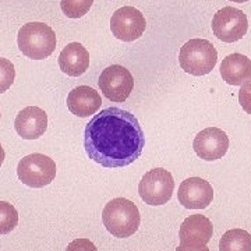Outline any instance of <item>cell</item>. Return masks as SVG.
<instances>
[{
	"label": "cell",
	"mask_w": 251,
	"mask_h": 251,
	"mask_svg": "<svg viewBox=\"0 0 251 251\" xmlns=\"http://www.w3.org/2000/svg\"><path fill=\"white\" fill-rule=\"evenodd\" d=\"M145 147V136L134 114L108 108L94 114L84 131L88 158L103 168H125L137 160Z\"/></svg>",
	"instance_id": "cell-1"
},
{
	"label": "cell",
	"mask_w": 251,
	"mask_h": 251,
	"mask_svg": "<svg viewBox=\"0 0 251 251\" xmlns=\"http://www.w3.org/2000/svg\"><path fill=\"white\" fill-rule=\"evenodd\" d=\"M102 222L110 235L119 239L133 236L140 228V211L137 205L123 197L109 201L102 211Z\"/></svg>",
	"instance_id": "cell-2"
},
{
	"label": "cell",
	"mask_w": 251,
	"mask_h": 251,
	"mask_svg": "<svg viewBox=\"0 0 251 251\" xmlns=\"http://www.w3.org/2000/svg\"><path fill=\"white\" fill-rule=\"evenodd\" d=\"M18 49L30 59L44 60L56 49V34L45 23H28L23 25L17 35Z\"/></svg>",
	"instance_id": "cell-3"
},
{
	"label": "cell",
	"mask_w": 251,
	"mask_h": 251,
	"mask_svg": "<svg viewBox=\"0 0 251 251\" xmlns=\"http://www.w3.org/2000/svg\"><path fill=\"white\" fill-rule=\"evenodd\" d=\"M217 62L218 52L215 46L201 38L187 41L179 52L180 67L186 73L197 77L209 74L217 66Z\"/></svg>",
	"instance_id": "cell-4"
},
{
	"label": "cell",
	"mask_w": 251,
	"mask_h": 251,
	"mask_svg": "<svg viewBox=\"0 0 251 251\" xmlns=\"http://www.w3.org/2000/svg\"><path fill=\"white\" fill-rule=\"evenodd\" d=\"M56 171V163L52 158L44 154H31L18 162L17 176L25 186L42 188L53 182Z\"/></svg>",
	"instance_id": "cell-5"
},
{
	"label": "cell",
	"mask_w": 251,
	"mask_h": 251,
	"mask_svg": "<svg viewBox=\"0 0 251 251\" xmlns=\"http://www.w3.org/2000/svg\"><path fill=\"white\" fill-rule=\"evenodd\" d=\"M174 180L169 171L157 168L147 172L138 184L141 200L148 205H163L171 201Z\"/></svg>",
	"instance_id": "cell-6"
},
{
	"label": "cell",
	"mask_w": 251,
	"mask_h": 251,
	"mask_svg": "<svg viewBox=\"0 0 251 251\" xmlns=\"http://www.w3.org/2000/svg\"><path fill=\"white\" fill-rule=\"evenodd\" d=\"M212 31L223 42H237L249 31L247 16L239 9L226 6L215 13L212 18Z\"/></svg>",
	"instance_id": "cell-7"
},
{
	"label": "cell",
	"mask_w": 251,
	"mask_h": 251,
	"mask_svg": "<svg viewBox=\"0 0 251 251\" xmlns=\"http://www.w3.org/2000/svg\"><path fill=\"white\" fill-rule=\"evenodd\" d=\"M98 84L101 92L109 101L125 102L134 88V78L126 67L113 64L101 73Z\"/></svg>",
	"instance_id": "cell-8"
},
{
	"label": "cell",
	"mask_w": 251,
	"mask_h": 251,
	"mask_svg": "<svg viewBox=\"0 0 251 251\" xmlns=\"http://www.w3.org/2000/svg\"><path fill=\"white\" fill-rule=\"evenodd\" d=\"M147 28V21L142 13L131 7L125 6L116 10L110 18L112 34L123 42H134Z\"/></svg>",
	"instance_id": "cell-9"
},
{
	"label": "cell",
	"mask_w": 251,
	"mask_h": 251,
	"mask_svg": "<svg viewBox=\"0 0 251 251\" xmlns=\"http://www.w3.org/2000/svg\"><path fill=\"white\" fill-rule=\"evenodd\" d=\"M193 148L201 159L212 162L223 158L229 149L226 133L218 127H208L200 131L194 138Z\"/></svg>",
	"instance_id": "cell-10"
},
{
	"label": "cell",
	"mask_w": 251,
	"mask_h": 251,
	"mask_svg": "<svg viewBox=\"0 0 251 251\" xmlns=\"http://www.w3.org/2000/svg\"><path fill=\"white\" fill-rule=\"evenodd\" d=\"M214 190L209 183L201 177H190L182 182L177 200L187 209H205L212 203Z\"/></svg>",
	"instance_id": "cell-11"
},
{
	"label": "cell",
	"mask_w": 251,
	"mask_h": 251,
	"mask_svg": "<svg viewBox=\"0 0 251 251\" xmlns=\"http://www.w3.org/2000/svg\"><path fill=\"white\" fill-rule=\"evenodd\" d=\"M214 233L212 222L204 215H190L184 219L179 230L180 246L200 249L209 243Z\"/></svg>",
	"instance_id": "cell-12"
},
{
	"label": "cell",
	"mask_w": 251,
	"mask_h": 251,
	"mask_svg": "<svg viewBox=\"0 0 251 251\" xmlns=\"http://www.w3.org/2000/svg\"><path fill=\"white\" fill-rule=\"evenodd\" d=\"M16 131L24 140H36L45 134L47 116L38 106H28L17 114L14 122Z\"/></svg>",
	"instance_id": "cell-13"
},
{
	"label": "cell",
	"mask_w": 251,
	"mask_h": 251,
	"mask_svg": "<svg viewBox=\"0 0 251 251\" xmlns=\"http://www.w3.org/2000/svg\"><path fill=\"white\" fill-rule=\"evenodd\" d=\"M102 105L99 92L91 87L80 85L71 90L67 95V108L73 114L78 117H90L98 112Z\"/></svg>",
	"instance_id": "cell-14"
},
{
	"label": "cell",
	"mask_w": 251,
	"mask_h": 251,
	"mask_svg": "<svg viewBox=\"0 0 251 251\" xmlns=\"http://www.w3.org/2000/svg\"><path fill=\"white\" fill-rule=\"evenodd\" d=\"M59 66L70 77H80L90 67V53L78 42H71L59 55Z\"/></svg>",
	"instance_id": "cell-15"
},
{
	"label": "cell",
	"mask_w": 251,
	"mask_h": 251,
	"mask_svg": "<svg viewBox=\"0 0 251 251\" xmlns=\"http://www.w3.org/2000/svg\"><path fill=\"white\" fill-rule=\"evenodd\" d=\"M220 76L229 85H243L251 80V60L241 53H232L220 64Z\"/></svg>",
	"instance_id": "cell-16"
},
{
	"label": "cell",
	"mask_w": 251,
	"mask_h": 251,
	"mask_svg": "<svg viewBox=\"0 0 251 251\" xmlns=\"http://www.w3.org/2000/svg\"><path fill=\"white\" fill-rule=\"evenodd\" d=\"M219 251H251V235L243 229L228 230L219 241Z\"/></svg>",
	"instance_id": "cell-17"
},
{
	"label": "cell",
	"mask_w": 251,
	"mask_h": 251,
	"mask_svg": "<svg viewBox=\"0 0 251 251\" xmlns=\"http://www.w3.org/2000/svg\"><path fill=\"white\" fill-rule=\"evenodd\" d=\"M18 223V212L7 201H0V235L10 233Z\"/></svg>",
	"instance_id": "cell-18"
},
{
	"label": "cell",
	"mask_w": 251,
	"mask_h": 251,
	"mask_svg": "<svg viewBox=\"0 0 251 251\" xmlns=\"http://www.w3.org/2000/svg\"><path fill=\"white\" fill-rule=\"evenodd\" d=\"M94 0H62L60 7L69 18H81L90 12Z\"/></svg>",
	"instance_id": "cell-19"
},
{
	"label": "cell",
	"mask_w": 251,
	"mask_h": 251,
	"mask_svg": "<svg viewBox=\"0 0 251 251\" xmlns=\"http://www.w3.org/2000/svg\"><path fill=\"white\" fill-rule=\"evenodd\" d=\"M14 78H16L14 64L9 59L0 57V94L6 92L12 87Z\"/></svg>",
	"instance_id": "cell-20"
},
{
	"label": "cell",
	"mask_w": 251,
	"mask_h": 251,
	"mask_svg": "<svg viewBox=\"0 0 251 251\" xmlns=\"http://www.w3.org/2000/svg\"><path fill=\"white\" fill-rule=\"evenodd\" d=\"M239 102L246 113L251 114V81L241 85L239 91Z\"/></svg>",
	"instance_id": "cell-21"
},
{
	"label": "cell",
	"mask_w": 251,
	"mask_h": 251,
	"mask_svg": "<svg viewBox=\"0 0 251 251\" xmlns=\"http://www.w3.org/2000/svg\"><path fill=\"white\" fill-rule=\"evenodd\" d=\"M66 251H98V249L90 239H76L67 246Z\"/></svg>",
	"instance_id": "cell-22"
},
{
	"label": "cell",
	"mask_w": 251,
	"mask_h": 251,
	"mask_svg": "<svg viewBox=\"0 0 251 251\" xmlns=\"http://www.w3.org/2000/svg\"><path fill=\"white\" fill-rule=\"evenodd\" d=\"M176 251H209V249L204 246V247H200V249H190V247H184V246H179Z\"/></svg>",
	"instance_id": "cell-23"
},
{
	"label": "cell",
	"mask_w": 251,
	"mask_h": 251,
	"mask_svg": "<svg viewBox=\"0 0 251 251\" xmlns=\"http://www.w3.org/2000/svg\"><path fill=\"white\" fill-rule=\"evenodd\" d=\"M3 162H4V149L0 145V166L3 165Z\"/></svg>",
	"instance_id": "cell-24"
},
{
	"label": "cell",
	"mask_w": 251,
	"mask_h": 251,
	"mask_svg": "<svg viewBox=\"0 0 251 251\" xmlns=\"http://www.w3.org/2000/svg\"><path fill=\"white\" fill-rule=\"evenodd\" d=\"M230 1H235V3H246L249 0H230Z\"/></svg>",
	"instance_id": "cell-25"
}]
</instances>
